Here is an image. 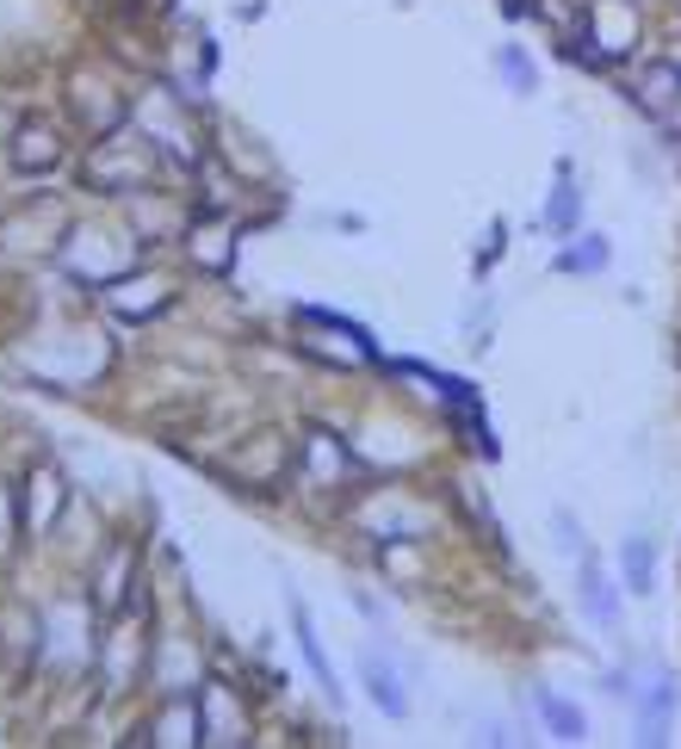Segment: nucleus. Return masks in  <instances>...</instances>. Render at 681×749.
<instances>
[{"mask_svg":"<svg viewBox=\"0 0 681 749\" xmlns=\"http://www.w3.org/2000/svg\"><path fill=\"white\" fill-rule=\"evenodd\" d=\"M583 608H588V620H602V625L619 620V601H614V589H607V577L595 563H583Z\"/></svg>","mask_w":681,"mask_h":749,"instance_id":"1","label":"nucleus"},{"mask_svg":"<svg viewBox=\"0 0 681 749\" xmlns=\"http://www.w3.org/2000/svg\"><path fill=\"white\" fill-rule=\"evenodd\" d=\"M365 687H372V700H379L384 706V713H391V718H403V713H409V700H403V694H396V675L391 669H384V663H379V656H365Z\"/></svg>","mask_w":681,"mask_h":749,"instance_id":"2","label":"nucleus"},{"mask_svg":"<svg viewBox=\"0 0 681 749\" xmlns=\"http://www.w3.org/2000/svg\"><path fill=\"white\" fill-rule=\"evenodd\" d=\"M539 713H545V725H552L557 737H583V713L564 700H552V694H539Z\"/></svg>","mask_w":681,"mask_h":749,"instance_id":"3","label":"nucleus"},{"mask_svg":"<svg viewBox=\"0 0 681 749\" xmlns=\"http://www.w3.org/2000/svg\"><path fill=\"white\" fill-rule=\"evenodd\" d=\"M626 577H632L638 594L650 589V546H645V539H632V546H626Z\"/></svg>","mask_w":681,"mask_h":749,"instance_id":"4","label":"nucleus"}]
</instances>
